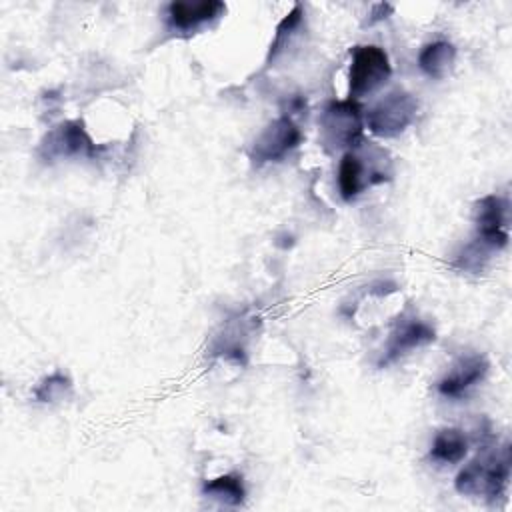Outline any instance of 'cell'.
Here are the masks:
<instances>
[{
    "label": "cell",
    "mask_w": 512,
    "mask_h": 512,
    "mask_svg": "<svg viewBox=\"0 0 512 512\" xmlns=\"http://www.w3.org/2000/svg\"><path fill=\"white\" fill-rule=\"evenodd\" d=\"M456 48L446 40H436L426 44L418 54L420 70L430 78H446L454 66Z\"/></svg>",
    "instance_id": "12"
},
{
    "label": "cell",
    "mask_w": 512,
    "mask_h": 512,
    "mask_svg": "<svg viewBox=\"0 0 512 512\" xmlns=\"http://www.w3.org/2000/svg\"><path fill=\"white\" fill-rule=\"evenodd\" d=\"M226 12V6L218 0L204 2H170L166 8L168 28L174 32H196L202 26L218 20Z\"/></svg>",
    "instance_id": "10"
},
{
    "label": "cell",
    "mask_w": 512,
    "mask_h": 512,
    "mask_svg": "<svg viewBox=\"0 0 512 512\" xmlns=\"http://www.w3.org/2000/svg\"><path fill=\"white\" fill-rule=\"evenodd\" d=\"M488 372V360L484 356H466L460 358L448 374L438 382V392L444 398H462L472 386L484 380Z\"/></svg>",
    "instance_id": "11"
},
{
    "label": "cell",
    "mask_w": 512,
    "mask_h": 512,
    "mask_svg": "<svg viewBox=\"0 0 512 512\" xmlns=\"http://www.w3.org/2000/svg\"><path fill=\"white\" fill-rule=\"evenodd\" d=\"M320 134L328 150L358 148L364 140V116L356 100H332L320 114Z\"/></svg>",
    "instance_id": "2"
},
{
    "label": "cell",
    "mask_w": 512,
    "mask_h": 512,
    "mask_svg": "<svg viewBox=\"0 0 512 512\" xmlns=\"http://www.w3.org/2000/svg\"><path fill=\"white\" fill-rule=\"evenodd\" d=\"M390 176L382 168H378L374 162H366L364 156H360L356 150L344 152L338 164V190L340 196L350 202L358 194H362L366 188L386 182Z\"/></svg>",
    "instance_id": "7"
},
{
    "label": "cell",
    "mask_w": 512,
    "mask_h": 512,
    "mask_svg": "<svg viewBox=\"0 0 512 512\" xmlns=\"http://www.w3.org/2000/svg\"><path fill=\"white\" fill-rule=\"evenodd\" d=\"M302 142V132L290 116H280L272 120L254 140L250 148V158L254 164H268L284 160Z\"/></svg>",
    "instance_id": "6"
},
{
    "label": "cell",
    "mask_w": 512,
    "mask_h": 512,
    "mask_svg": "<svg viewBox=\"0 0 512 512\" xmlns=\"http://www.w3.org/2000/svg\"><path fill=\"white\" fill-rule=\"evenodd\" d=\"M510 478V446L484 450L456 476L454 486L464 496L496 500L504 494Z\"/></svg>",
    "instance_id": "1"
},
{
    "label": "cell",
    "mask_w": 512,
    "mask_h": 512,
    "mask_svg": "<svg viewBox=\"0 0 512 512\" xmlns=\"http://www.w3.org/2000/svg\"><path fill=\"white\" fill-rule=\"evenodd\" d=\"M392 74L388 54L374 44L356 46L348 72V94L352 100L380 88Z\"/></svg>",
    "instance_id": "4"
},
{
    "label": "cell",
    "mask_w": 512,
    "mask_h": 512,
    "mask_svg": "<svg viewBox=\"0 0 512 512\" xmlns=\"http://www.w3.org/2000/svg\"><path fill=\"white\" fill-rule=\"evenodd\" d=\"M204 494L218 500V502H224V504H230V506H240L244 502L246 490H244V484H242V476L224 474V476H218V478L206 482L204 484Z\"/></svg>",
    "instance_id": "14"
},
{
    "label": "cell",
    "mask_w": 512,
    "mask_h": 512,
    "mask_svg": "<svg viewBox=\"0 0 512 512\" xmlns=\"http://www.w3.org/2000/svg\"><path fill=\"white\" fill-rule=\"evenodd\" d=\"M468 452V438L458 428L440 430L430 446V460L438 464H458Z\"/></svg>",
    "instance_id": "13"
},
{
    "label": "cell",
    "mask_w": 512,
    "mask_h": 512,
    "mask_svg": "<svg viewBox=\"0 0 512 512\" xmlns=\"http://www.w3.org/2000/svg\"><path fill=\"white\" fill-rule=\"evenodd\" d=\"M418 100L406 90H392L378 100L366 114V124L372 134L394 138L402 134L416 118Z\"/></svg>",
    "instance_id": "3"
},
{
    "label": "cell",
    "mask_w": 512,
    "mask_h": 512,
    "mask_svg": "<svg viewBox=\"0 0 512 512\" xmlns=\"http://www.w3.org/2000/svg\"><path fill=\"white\" fill-rule=\"evenodd\" d=\"M72 392V382L62 372H54L48 378L42 380V384L36 388V398L40 402H56L66 398Z\"/></svg>",
    "instance_id": "16"
},
{
    "label": "cell",
    "mask_w": 512,
    "mask_h": 512,
    "mask_svg": "<svg viewBox=\"0 0 512 512\" xmlns=\"http://www.w3.org/2000/svg\"><path fill=\"white\" fill-rule=\"evenodd\" d=\"M302 16H304L302 6L296 4V6L292 8V12L286 14V18L278 24L276 36H274V42H272V46H270V54H268L266 64H272V62L278 58V54H280L284 48H288L290 38L294 36V32H296L298 26L302 24Z\"/></svg>",
    "instance_id": "15"
},
{
    "label": "cell",
    "mask_w": 512,
    "mask_h": 512,
    "mask_svg": "<svg viewBox=\"0 0 512 512\" xmlns=\"http://www.w3.org/2000/svg\"><path fill=\"white\" fill-rule=\"evenodd\" d=\"M508 222H510V204L506 198L488 194L480 198L474 206V224L476 238L482 248L488 252H498L508 244Z\"/></svg>",
    "instance_id": "5"
},
{
    "label": "cell",
    "mask_w": 512,
    "mask_h": 512,
    "mask_svg": "<svg viewBox=\"0 0 512 512\" xmlns=\"http://www.w3.org/2000/svg\"><path fill=\"white\" fill-rule=\"evenodd\" d=\"M436 338L434 328L418 318H410L400 322L388 336L386 346L382 350V356L378 360V366L384 368L392 362H396L400 356L408 354L410 350H416L420 346L430 344Z\"/></svg>",
    "instance_id": "9"
},
{
    "label": "cell",
    "mask_w": 512,
    "mask_h": 512,
    "mask_svg": "<svg viewBox=\"0 0 512 512\" xmlns=\"http://www.w3.org/2000/svg\"><path fill=\"white\" fill-rule=\"evenodd\" d=\"M40 150L48 160L72 158V156H94L96 144L84 130V124L78 120H72V122H62L54 130H50L44 136Z\"/></svg>",
    "instance_id": "8"
}]
</instances>
